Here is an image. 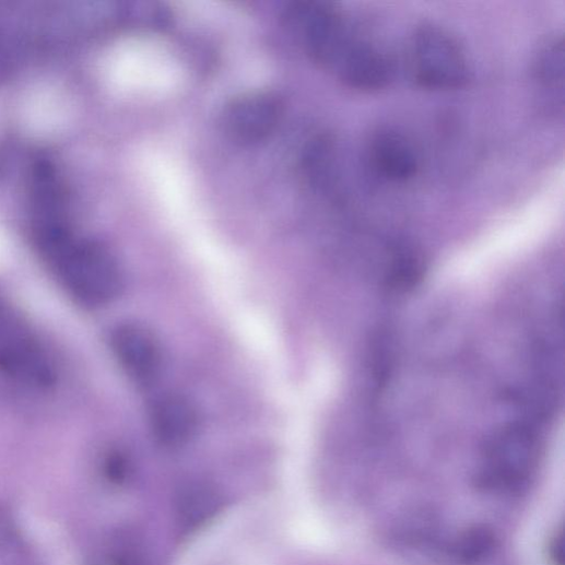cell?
Wrapping results in <instances>:
<instances>
[{
  "mask_svg": "<svg viewBox=\"0 0 565 565\" xmlns=\"http://www.w3.org/2000/svg\"><path fill=\"white\" fill-rule=\"evenodd\" d=\"M283 20L311 60L334 74L360 39L342 13L328 3H292Z\"/></svg>",
  "mask_w": 565,
  "mask_h": 565,
  "instance_id": "obj_1",
  "label": "cell"
},
{
  "mask_svg": "<svg viewBox=\"0 0 565 565\" xmlns=\"http://www.w3.org/2000/svg\"><path fill=\"white\" fill-rule=\"evenodd\" d=\"M49 259L63 285L85 305H106L117 298L123 287L117 260L97 245L69 240Z\"/></svg>",
  "mask_w": 565,
  "mask_h": 565,
  "instance_id": "obj_2",
  "label": "cell"
},
{
  "mask_svg": "<svg viewBox=\"0 0 565 565\" xmlns=\"http://www.w3.org/2000/svg\"><path fill=\"white\" fill-rule=\"evenodd\" d=\"M541 447V434L534 422L520 419L502 426L485 447L483 480L495 487L522 486L538 468Z\"/></svg>",
  "mask_w": 565,
  "mask_h": 565,
  "instance_id": "obj_3",
  "label": "cell"
},
{
  "mask_svg": "<svg viewBox=\"0 0 565 565\" xmlns=\"http://www.w3.org/2000/svg\"><path fill=\"white\" fill-rule=\"evenodd\" d=\"M411 73L421 86L451 90L467 84L470 67L458 40L434 25L419 27L409 50Z\"/></svg>",
  "mask_w": 565,
  "mask_h": 565,
  "instance_id": "obj_4",
  "label": "cell"
},
{
  "mask_svg": "<svg viewBox=\"0 0 565 565\" xmlns=\"http://www.w3.org/2000/svg\"><path fill=\"white\" fill-rule=\"evenodd\" d=\"M284 104L273 93H250L224 107L221 123L225 133L242 143H259L281 125Z\"/></svg>",
  "mask_w": 565,
  "mask_h": 565,
  "instance_id": "obj_5",
  "label": "cell"
},
{
  "mask_svg": "<svg viewBox=\"0 0 565 565\" xmlns=\"http://www.w3.org/2000/svg\"><path fill=\"white\" fill-rule=\"evenodd\" d=\"M110 343L121 366L136 382L150 386L158 378L162 353L148 329L137 323L121 325L113 331Z\"/></svg>",
  "mask_w": 565,
  "mask_h": 565,
  "instance_id": "obj_6",
  "label": "cell"
},
{
  "mask_svg": "<svg viewBox=\"0 0 565 565\" xmlns=\"http://www.w3.org/2000/svg\"><path fill=\"white\" fill-rule=\"evenodd\" d=\"M151 423L156 439L166 447L176 448L186 445L195 436L199 417L189 400L169 395L154 404Z\"/></svg>",
  "mask_w": 565,
  "mask_h": 565,
  "instance_id": "obj_7",
  "label": "cell"
},
{
  "mask_svg": "<svg viewBox=\"0 0 565 565\" xmlns=\"http://www.w3.org/2000/svg\"><path fill=\"white\" fill-rule=\"evenodd\" d=\"M370 154L376 169L393 181L413 178L420 167V158L413 144L393 130H381L374 136Z\"/></svg>",
  "mask_w": 565,
  "mask_h": 565,
  "instance_id": "obj_8",
  "label": "cell"
},
{
  "mask_svg": "<svg viewBox=\"0 0 565 565\" xmlns=\"http://www.w3.org/2000/svg\"><path fill=\"white\" fill-rule=\"evenodd\" d=\"M336 75L354 89L374 91L388 83L391 66L385 54L361 38Z\"/></svg>",
  "mask_w": 565,
  "mask_h": 565,
  "instance_id": "obj_9",
  "label": "cell"
},
{
  "mask_svg": "<svg viewBox=\"0 0 565 565\" xmlns=\"http://www.w3.org/2000/svg\"><path fill=\"white\" fill-rule=\"evenodd\" d=\"M535 80L549 97H556L564 82V42L562 37L549 39L539 50L534 64Z\"/></svg>",
  "mask_w": 565,
  "mask_h": 565,
  "instance_id": "obj_10",
  "label": "cell"
},
{
  "mask_svg": "<svg viewBox=\"0 0 565 565\" xmlns=\"http://www.w3.org/2000/svg\"><path fill=\"white\" fill-rule=\"evenodd\" d=\"M219 507L216 494L207 485L190 484L178 496V511L181 520L197 526L208 520Z\"/></svg>",
  "mask_w": 565,
  "mask_h": 565,
  "instance_id": "obj_11",
  "label": "cell"
},
{
  "mask_svg": "<svg viewBox=\"0 0 565 565\" xmlns=\"http://www.w3.org/2000/svg\"><path fill=\"white\" fill-rule=\"evenodd\" d=\"M494 546V533L485 527H475L460 537L456 553L463 562L475 563L490 555Z\"/></svg>",
  "mask_w": 565,
  "mask_h": 565,
  "instance_id": "obj_12",
  "label": "cell"
},
{
  "mask_svg": "<svg viewBox=\"0 0 565 565\" xmlns=\"http://www.w3.org/2000/svg\"><path fill=\"white\" fill-rule=\"evenodd\" d=\"M106 472L113 481H120L127 474V463L121 457H111L107 461Z\"/></svg>",
  "mask_w": 565,
  "mask_h": 565,
  "instance_id": "obj_13",
  "label": "cell"
},
{
  "mask_svg": "<svg viewBox=\"0 0 565 565\" xmlns=\"http://www.w3.org/2000/svg\"><path fill=\"white\" fill-rule=\"evenodd\" d=\"M14 523L10 517L0 511V545H3L13 539L14 535Z\"/></svg>",
  "mask_w": 565,
  "mask_h": 565,
  "instance_id": "obj_14",
  "label": "cell"
},
{
  "mask_svg": "<svg viewBox=\"0 0 565 565\" xmlns=\"http://www.w3.org/2000/svg\"><path fill=\"white\" fill-rule=\"evenodd\" d=\"M550 548H551L550 556L553 560L554 564L562 565V554H563L562 538L555 539Z\"/></svg>",
  "mask_w": 565,
  "mask_h": 565,
  "instance_id": "obj_15",
  "label": "cell"
}]
</instances>
